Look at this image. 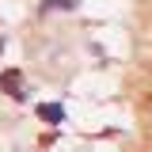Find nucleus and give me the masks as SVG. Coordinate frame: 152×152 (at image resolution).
I'll list each match as a JSON object with an SVG mask.
<instances>
[{"mask_svg": "<svg viewBox=\"0 0 152 152\" xmlns=\"http://www.w3.org/2000/svg\"><path fill=\"white\" fill-rule=\"evenodd\" d=\"M72 8H80V0H46L42 4V12H72Z\"/></svg>", "mask_w": 152, "mask_h": 152, "instance_id": "f257e3e1", "label": "nucleus"}, {"mask_svg": "<svg viewBox=\"0 0 152 152\" xmlns=\"http://www.w3.org/2000/svg\"><path fill=\"white\" fill-rule=\"evenodd\" d=\"M42 118H50V122H65V107H57V103H46V107H38Z\"/></svg>", "mask_w": 152, "mask_h": 152, "instance_id": "f03ea898", "label": "nucleus"}]
</instances>
